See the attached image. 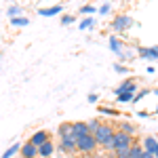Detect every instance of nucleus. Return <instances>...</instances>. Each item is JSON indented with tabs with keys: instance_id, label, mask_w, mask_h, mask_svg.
<instances>
[{
	"instance_id": "nucleus-1",
	"label": "nucleus",
	"mask_w": 158,
	"mask_h": 158,
	"mask_svg": "<svg viewBox=\"0 0 158 158\" xmlns=\"http://www.w3.org/2000/svg\"><path fill=\"white\" fill-rule=\"evenodd\" d=\"M114 129H112V124H101L97 131H95V141H97V146H106L110 148V143H112V137H114Z\"/></svg>"
},
{
	"instance_id": "nucleus-2",
	"label": "nucleus",
	"mask_w": 158,
	"mask_h": 158,
	"mask_svg": "<svg viewBox=\"0 0 158 158\" xmlns=\"http://www.w3.org/2000/svg\"><path fill=\"white\" fill-rule=\"evenodd\" d=\"M133 143H135V141H133V137H131V135L120 133V131H118V133H114L112 143H110L108 150H114V152H116V150H120V148H131Z\"/></svg>"
},
{
	"instance_id": "nucleus-3",
	"label": "nucleus",
	"mask_w": 158,
	"mask_h": 158,
	"mask_svg": "<svg viewBox=\"0 0 158 158\" xmlns=\"http://www.w3.org/2000/svg\"><path fill=\"white\" fill-rule=\"evenodd\" d=\"M95 148H97V141H95V137H93L91 133L76 139V150L82 152V154H91V152H95Z\"/></svg>"
},
{
	"instance_id": "nucleus-4",
	"label": "nucleus",
	"mask_w": 158,
	"mask_h": 158,
	"mask_svg": "<svg viewBox=\"0 0 158 158\" xmlns=\"http://www.w3.org/2000/svg\"><path fill=\"white\" fill-rule=\"evenodd\" d=\"M49 139H51V133H49V131H36V133L30 137V143H32V146L38 150L42 143H47Z\"/></svg>"
},
{
	"instance_id": "nucleus-5",
	"label": "nucleus",
	"mask_w": 158,
	"mask_h": 158,
	"mask_svg": "<svg viewBox=\"0 0 158 158\" xmlns=\"http://www.w3.org/2000/svg\"><path fill=\"white\" fill-rule=\"evenodd\" d=\"M61 150L63 152H68V154H72V152H76V137L74 135H65V137H61Z\"/></svg>"
},
{
	"instance_id": "nucleus-6",
	"label": "nucleus",
	"mask_w": 158,
	"mask_h": 158,
	"mask_svg": "<svg viewBox=\"0 0 158 158\" xmlns=\"http://www.w3.org/2000/svg\"><path fill=\"white\" fill-rule=\"evenodd\" d=\"M131 25V17H127V15H120V17H116L114 21H112V27L116 30V32H122L124 27H129Z\"/></svg>"
},
{
	"instance_id": "nucleus-7",
	"label": "nucleus",
	"mask_w": 158,
	"mask_h": 158,
	"mask_svg": "<svg viewBox=\"0 0 158 158\" xmlns=\"http://www.w3.org/2000/svg\"><path fill=\"white\" fill-rule=\"evenodd\" d=\"M72 135L76 137V139L89 135V127H86V122H72Z\"/></svg>"
},
{
	"instance_id": "nucleus-8",
	"label": "nucleus",
	"mask_w": 158,
	"mask_h": 158,
	"mask_svg": "<svg viewBox=\"0 0 158 158\" xmlns=\"http://www.w3.org/2000/svg\"><path fill=\"white\" fill-rule=\"evenodd\" d=\"M137 89V82L135 80H124L120 86H116V95H122V93H135Z\"/></svg>"
},
{
	"instance_id": "nucleus-9",
	"label": "nucleus",
	"mask_w": 158,
	"mask_h": 158,
	"mask_svg": "<svg viewBox=\"0 0 158 158\" xmlns=\"http://www.w3.org/2000/svg\"><path fill=\"white\" fill-rule=\"evenodd\" d=\"M19 152H21V156H23V158H36V156H38V150L32 146L30 141H27V143H23V146L19 148Z\"/></svg>"
},
{
	"instance_id": "nucleus-10",
	"label": "nucleus",
	"mask_w": 158,
	"mask_h": 158,
	"mask_svg": "<svg viewBox=\"0 0 158 158\" xmlns=\"http://www.w3.org/2000/svg\"><path fill=\"white\" fill-rule=\"evenodd\" d=\"M55 152V146H53V141H47V143H42V146L38 148V156H42V158H49L51 154Z\"/></svg>"
},
{
	"instance_id": "nucleus-11",
	"label": "nucleus",
	"mask_w": 158,
	"mask_h": 158,
	"mask_svg": "<svg viewBox=\"0 0 158 158\" xmlns=\"http://www.w3.org/2000/svg\"><path fill=\"white\" fill-rule=\"evenodd\" d=\"M156 139H154V137H146V139H143V146H141V150H143V152H148V154H154V148H156Z\"/></svg>"
},
{
	"instance_id": "nucleus-12",
	"label": "nucleus",
	"mask_w": 158,
	"mask_h": 158,
	"mask_svg": "<svg viewBox=\"0 0 158 158\" xmlns=\"http://www.w3.org/2000/svg\"><path fill=\"white\" fill-rule=\"evenodd\" d=\"M141 156H143L141 146H139V143H133V146H131V152H129V158H141Z\"/></svg>"
},
{
	"instance_id": "nucleus-13",
	"label": "nucleus",
	"mask_w": 158,
	"mask_h": 158,
	"mask_svg": "<svg viewBox=\"0 0 158 158\" xmlns=\"http://www.w3.org/2000/svg\"><path fill=\"white\" fill-rule=\"evenodd\" d=\"M61 11V4H57V6H51V9H40V15H44V17H51V15H57V13Z\"/></svg>"
},
{
	"instance_id": "nucleus-14",
	"label": "nucleus",
	"mask_w": 158,
	"mask_h": 158,
	"mask_svg": "<svg viewBox=\"0 0 158 158\" xmlns=\"http://www.w3.org/2000/svg\"><path fill=\"white\" fill-rule=\"evenodd\" d=\"M19 148H21L19 143H15V146H11V148H9V150H6V152H4V154H2L0 158H13L15 154H17V152H19Z\"/></svg>"
},
{
	"instance_id": "nucleus-15",
	"label": "nucleus",
	"mask_w": 158,
	"mask_h": 158,
	"mask_svg": "<svg viewBox=\"0 0 158 158\" xmlns=\"http://www.w3.org/2000/svg\"><path fill=\"white\" fill-rule=\"evenodd\" d=\"M59 135H61V137L72 135V124H70V122H63V124H59Z\"/></svg>"
},
{
	"instance_id": "nucleus-16",
	"label": "nucleus",
	"mask_w": 158,
	"mask_h": 158,
	"mask_svg": "<svg viewBox=\"0 0 158 158\" xmlns=\"http://www.w3.org/2000/svg\"><path fill=\"white\" fill-rule=\"evenodd\" d=\"M120 133H127V135H131V137H133L135 127H133V124H127V122H122V124H120Z\"/></svg>"
},
{
	"instance_id": "nucleus-17",
	"label": "nucleus",
	"mask_w": 158,
	"mask_h": 158,
	"mask_svg": "<svg viewBox=\"0 0 158 158\" xmlns=\"http://www.w3.org/2000/svg\"><path fill=\"white\" fill-rule=\"evenodd\" d=\"M86 127H89V133L95 135V131L101 127V122H99V120H91V122H86Z\"/></svg>"
},
{
	"instance_id": "nucleus-18",
	"label": "nucleus",
	"mask_w": 158,
	"mask_h": 158,
	"mask_svg": "<svg viewBox=\"0 0 158 158\" xmlns=\"http://www.w3.org/2000/svg\"><path fill=\"white\" fill-rule=\"evenodd\" d=\"M110 47H112V51H116L118 55H122V51H120V42H118V40H116L114 36L110 38Z\"/></svg>"
},
{
	"instance_id": "nucleus-19",
	"label": "nucleus",
	"mask_w": 158,
	"mask_h": 158,
	"mask_svg": "<svg viewBox=\"0 0 158 158\" xmlns=\"http://www.w3.org/2000/svg\"><path fill=\"white\" fill-rule=\"evenodd\" d=\"M129 152H131V148H120V150H116V158H129Z\"/></svg>"
},
{
	"instance_id": "nucleus-20",
	"label": "nucleus",
	"mask_w": 158,
	"mask_h": 158,
	"mask_svg": "<svg viewBox=\"0 0 158 158\" xmlns=\"http://www.w3.org/2000/svg\"><path fill=\"white\" fill-rule=\"evenodd\" d=\"M13 25H27L30 23V19H25V17H15V19H11Z\"/></svg>"
},
{
	"instance_id": "nucleus-21",
	"label": "nucleus",
	"mask_w": 158,
	"mask_h": 158,
	"mask_svg": "<svg viewBox=\"0 0 158 158\" xmlns=\"http://www.w3.org/2000/svg\"><path fill=\"white\" fill-rule=\"evenodd\" d=\"M131 99H133V93H122V95H118V101H122V103L124 101H131Z\"/></svg>"
},
{
	"instance_id": "nucleus-22",
	"label": "nucleus",
	"mask_w": 158,
	"mask_h": 158,
	"mask_svg": "<svg viewBox=\"0 0 158 158\" xmlns=\"http://www.w3.org/2000/svg\"><path fill=\"white\" fill-rule=\"evenodd\" d=\"M15 15H19V6H11L9 9V17H15Z\"/></svg>"
},
{
	"instance_id": "nucleus-23",
	"label": "nucleus",
	"mask_w": 158,
	"mask_h": 158,
	"mask_svg": "<svg viewBox=\"0 0 158 158\" xmlns=\"http://www.w3.org/2000/svg\"><path fill=\"white\" fill-rule=\"evenodd\" d=\"M80 11H82V13H95V6H91V4H86V6H82Z\"/></svg>"
},
{
	"instance_id": "nucleus-24",
	"label": "nucleus",
	"mask_w": 158,
	"mask_h": 158,
	"mask_svg": "<svg viewBox=\"0 0 158 158\" xmlns=\"http://www.w3.org/2000/svg\"><path fill=\"white\" fill-rule=\"evenodd\" d=\"M91 23H93V19H85V21L80 23V27H82V30H86V27H89Z\"/></svg>"
},
{
	"instance_id": "nucleus-25",
	"label": "nucleus",
	"mask_w": 158,
	"mask_h": 158,
	"mask_svg": "<svg viewBox=\"0 0 158 158\" xmlns=\"http://www.w3.org/2000/svg\"><path fill=\"white\" fill-rule=\"evenodd\" d=\"M61 21H63V23H72V21H74V17H72V15H65V17L61 19Z\"/></svg>"
},
{
	"instance_id": "nucleus-26",
	"label": "nucleus",
	"mask_w": 158,
	"mask_h": 158,
	"mask_svg": "<svg viewBox=\"0 0 158 158\" xmlns=\"http://www.w3.org/2000/svg\"><path fill=\"white\" fill-rule=\"evenodd\" d=\"M97 99H99V97L95 95V93H91V95H89V101H97Z\"/></svg>"
},
{
	"instance_id": "nucleus-27",
	"label": "nucleus",
	"mask_w": 158,
	"mask_h": 158,
	"mask_svg": "<svg viewBox=\"0 0 158 158\" xmlns=\"http://www.w3.org/2000/svg\"><path fill=\"white\" fill-rule=\"evenodd\" d=\"M141 158H154V154H148V152H143V156Z\"/></svg>"
},
{
	"instance_id": "nucleus-28",
	"label": "nucleus",
	"mask_w": 158,
	"mask_h": 158,
	"mask_svg": "<svg viewBox=\"0 0 158 158\" xmlns=\"http://www.w3.org/2000/svg\"><path fill=\"white\" fill-rule=\"evenodd\" d=\"M154 158H158V143H156V148H154Z\"/></svg>"
}]
</instances>
